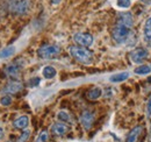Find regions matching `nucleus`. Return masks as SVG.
I'll list each match as a JSON object with an SVG mask.
<instances>
[{"instance_id": "obj_1", "label": "nucleus", "mask_w": 151, "mask_h": 142, "mask_svg": "<svg viewBox=\"0 0 151 142\" xmlns=\"http://www.w3.org/2000/svg\"><path fill=\"white\" fill-rule=\"evenodd\" d=\"M70 55L75 58L77 62L83 63V64H91L93 62V53L85 48V47H77L73 46L70 48Z\"/></svg>"}, {"instance_id": "obj_2", "label": "nucleus", "mask_w": 151, "mask_h": 142, "mask_svg": "<svg viewBox=\"0 0 151 142\" xmlns=\"http://www.w3.org/2000/svg\"><path fill=\"white\" fill-rule=\"evenodd\" d=\"M130 33H132V27H128L123 23L116 22V25L113 28V32H112V36L117 44H123L129 40Z\"/></svg>"}, {"instance_id": "obj_3", "label": "nucleus", "mask_w": 151, "mask_h": 142, "mask_svg": "<svg viewBox=\"0 0 151 142\" xmlns=\"http://www.w3.org/2000/svg\"><path fill=\"white\" fill-rule=\"evenodd\" d=\"M7 9L15 15H24L30 9L29 0H7Z\"/></svg>"}, {"instance_id": "obj_4", "label": "nucleus", "mask_w": 151, "mask_h": 142, "mask_svg": "<svg viewBox=\"0 0 151 142\" xmlns=\"http://www.w3.org/2000/svg\"><path fill=\"white\" fill-rule=\"evenodd\" d=\"M60 47L57 44H43L37 49V56L43 59H51L60 54Z\"/></svg>"}, {"instance_id": "obj_5", "label": "nucleus", "mask_w": 151, "mask_h": 142, "mask_svg": "<svg viewBox=\"0 0 151 142\" xmlns=\"http://www.w3.org/2000/svg\"><path fill=\"white\" fill-rule=\"evenodd\" d=\"M95 121V115L94 113H92L91 111H84L81 114H80V118H79V122L83 126V128L85 130H90Z\"/></svg>"}, {"instance_id": "obj_6", "label": "nucleus", "mask_w": 151, "mask_h": 142, "mask_svg": "<svg viewBox=\"0 0 151 142\" xmlns=\"http://www.w3.org/2000/svg\"><path fill=\"white\" fill-rule=\"evenodd\" d=\"M21 69H22V64H20L19 61H15L13 63L7 64V67L5 68V73L11 79H18L21 73Z\"/></svg>"}, {"instance_id": "obj_7", "label": "nucleus", "mask_w": 151, "mask_h": 142, "mask_svg": "<svg viewBox=\"0 0 151 142\" xmlns=\"http://www.w3.org/2000/svg\"><path fill=\"white\" fill-rule=\"evenodd\" d=\"M73 41L80 47H90L93 44V36L88 33H76L73 35Z\"/></svg>"}, {"instance_id": "obj_8", "label": "nucleus", "mask_w": 151, "mask_h": 142, "mask_svg": "<svg viewBox=\"0 0 151 142\" xmlns=\"http://www.w3.org/2000/svg\"><path fill=\"white\" fill-rule=\"evenodd\" d=\"M149 56V51L145 48H136L134 49L132 53L129 54L130 61L132 63H142L144 59H147Z\"/></svg>"}, {"instance_id": "obj_9", "label": "nucleus", "mask_w": 151, "mask_h": 142, "mask_svg": "<svg viewBox=\"0 0 151 142\" xmlns=\"http://www.w3.org/2000/svg\"><path fill=\"white\" fill-rule=\"evenodd\" d=\"M70 132V126L65 122L58 121L51 126V133L56 136H64Z\"/></svg>"}, {"instance_id": "obj_10", "label": "nucleus", "mask_w": 151, "mask_h": 142, "mask_svg": "<svg viewBox=\"0 0 151 142\" xmlns=\"http://www.w3.org/2000/svg\"><path fill=\"white\" fill-rule=\"evenodd\" d=\"M22 90H23V84L21 82H19L18 79H11V82H8V84L4 89V92L6 94H15L21 92Z\"/></svg>"}, {"instance_id": "obj_11", "label": "nucleus", "mask_w": 151, "mask_h": 142, "mask_svg": "<svg viewBox=\"0 0 151 142\" xmlns=\"http://www.w3.org/2000/svg\"><path fill=\"white\" fill-rule=\"evenodd\" d=\"M142 133H143V126L134 127L129 132V134H128V136L126 139V142H137L139 140V136L142 135Z\"/></svg>"}, {"instance_id": "obj_12", "label": "nucleus", "mask_w": 151, "mask_h": 142, "mask_svg": "<svg viewBox=\"0 0 151 142\" xmlns=\"http://www.w3.org/2000/svg\"><path fill=\"white\" fill-rule=\"evenodd\" d=\"M57 119L62 122H65L68 125H73L75 124V118L73 115L69 112V111H65V109H60L58 113H57Z\"/></svg>"}, {"instance_id": "obj_13", "label": "nucleus", "mask_w": 151, "mask_h": 142, "mask_svg": "<svg viewBox=\"0 0 151 142\" xmlns=\"http://www.w3.org/2000/svg\"><path fill=\"white\" fill-rule=\"evenodd\" d=\"M28 126H29V117L28 115H20L13 121V127L17 129H26Z\"/></svg>"}, {"instance_id": "obj_14", "label": "nucleus", "mask_w": 151, "mask_h": 142, "mask_svg": "<svg viewBox=\"0 0 151 142\" xmlns=\"http://www.w3.org/2000/svg\"><path fill=\"white\" fill-rule=\"evenodd\" d=\"M116 22H120V23H123L128 27H132V23H134V20H132V13L129 12H122L117 15V21Z\"/></svg>"}, {"instance_id": "obj_15", "label": "nucleus", "mask_w": 151, "mask_h": 142, "mask_svg": "<svg viewBox=\"0 0 151 142\" xmlns=\"http://www.w3.org/2000/svg\"><path fill=\"white\" fill-rule=\"evenodd\" d=\"M101 96H102V90L100 89V88H98V86L88 90L87 93H86V97H87V99H90V100H96V99H99Z\"/></svg>"}, {"instance_id": "obj_16", "label": "nucleus", "mask_w": 151, "mask_h": 142, "mask_svg": "<svg viewBox=\"0 0 151 142\" xmlns=\"http://www.w3.org/2000/svg\"><path fill=\"white\" fill-rule=\"evenodd\" d=\"M144 41L148 46L151 47V17L147 20L144 25Z\"/></svg>"}, {"instance_id": "obj_17", "label": "nucleus", "mask_w": 151, "mask_h": 142, "mask_svg": "<svg viewBox=\"0 0 151 142\" xmlns=\"http://www.w3.org/2000/svg\"><path fill=\"white\" fill-rule=\"evenodd\" d=\"M15 53V47L14 46H8V47H5L4 49L0 50V58L1 59H5V58H9L11 56H13Z\"/></svg>"}, {"instance_id": "obj_18", "label": "nucleus", "mask_w": 151, "mask_h": 142, "mask_svg": "<svg viewBox=\"0 0 151 142\" xmlns=\"http://www.w3.org/2000/svg\"><path fill=\"white\" fill-rule=\"evenodd\" d=\"M129 78V72H120V73H116L111 76L109 80L112 83H120V82H124Z\"/></svg>"}, {"instance_id": "obj_19", "label": "nucleus", "mask_w": 151, "mask_h": 142, "mask_svg": "<svg viewBox=\"0 0 151 142\" xmlns=\"http://www.w3.org/2000/svg\"><path fill=\"white\" fill-rule=\"evenodd\" d=\"M42 75H43V77H44L45 79H52L54 77H56L57 71L54 67L48 65V67H45V68L42 70Z\"/></svg>"}, {"instance_id": "obj_20", "label": "nucleus", "mask_w": 151, "mask_h": 142, "mask_svg": "<svg viewBox=\"0 0 151 142\" xmlns=\"http://www.w3.org/2000/svg\"><path fill=\"white\" fill-rule=\"evenodd\" d=\"M13 103V98L11 94H4L1 98H0V105L4 107H8L12 105Z\"/></svg>"}, {"instance_id": "obj_21", "label": "nucleus", "mask_w": 151, "mask_h": 142, "mask_svg": "<svg viewBox=\"0 0 151 142\" xmlns=\"http://www.w3.org/2000/svg\"><path fill=\"white\" fill-rule=\"evenodd\" d=\"M30 134H32V132L29 130V129H23L22 130V134L19 136V139H18V141L17 142H28L29 140V138H30Z\"/></svg>"}, {"instance_id": "obj_22", "label": "nucleus", "mask_w": 151, "mask_h": 142, "mask_svg": "<svg viewBox=\"0 0 151 142\" xmlns=\"http://www.w3.org/2000/svg\"><path fill=\"white\" fill-rule=\"evenodd\" d=\"M151 71V68L149 65H139L135 69V73L137 75H148Z\"/></svg>"}, {"instance_id": "obj_23", "label": "nucleus", "mask_w": 151, "mask_h": 142, "mask_svg": "<svg viewBox=\"0 0 151 142\" xmlns=\"http://www.w3.org/2000/svg\"><path fill=\"white\" fill-rule=\"evenodd\" d=\"M48 140H49V134H48V132H47V130H42V132L38 134V136L36 138L35 142H48Z\"/></svg>"}, {"instance_id": "obj_24", "label": "nucleus", "mask_w": 151, "mask_h": 142, "mask_svg": "<svg viewBox=\"0 0 151 142\" xmlns=\"http://www.w3.org/2000/svg\"><path fill=\"white\" fill-rule=\"evenodd\" d=\"M40 82H41V79L38 78V77H33L32 79H29L28 80V86L29 88H35V86H37L38 84H40Z\"/></svg>"}, {"instance_id": "obj_25", "label": "nucleus", "mask_w": 151, "mask_h": 142, "mask_svg": "<svg viewBox=\"0 0 151 142\" xmlns=\"http://www.w3.org/2000/svg\"><path fill=\"white\" fill-rule=\"evenodd\" d=\"M132 5L130 0H117V6L121 8H128Z\"/></svg>"}, {"instance_id": "obj_26", "label": "nucleus", "mask_w": 151, "mask_h": 142, "mask_svg": "<svg viewBox=\"0 0 151 142\" xmlns=\"http://www.w3.org/2000/svg\"><path fill=\"white\" fill-rule=\"evenodd\" d=\"M151 117V96L149 97L148 101H147V118Z\"/></svg>"}, {"instance_id": "obj_27", "label": "nucleus", "mask_w": 151, "mask_h": 142, "mask_svg": "<svg viewBox=\"0 0 151 142\" xmlns=\"http://www.w3.org/2000/svg\"><path fill=\"white\" fill-rule=\"evenodd\" d=\"M4 136H5V130H4L2 127H0V140H2Z\"/></svg>"}, {"instance_id": "obj_28", "label": "nucleus", "mask_w": 151, "mask_h": 142, "mask_svg": "<svg viewBox=\"0 0 151 142\" xmlns=\"http://www.w3.org/2000/svg\"><path fill=\"white\" fill-rule=\"evenodd\" d=\"M50 1H51L52 5H58V4H60L62 0H50Z\"/></svg>"}, {"instance_id": "obj_29", "label": "nucleus", "mask_w": 151, "mask_h": 142, "mask_svg": "<svg viewBox=\"0 0 151 142\" xmlns=\"http://www.w3.org/2000/svg\"><path fill=\"white\" fill-rule=\"evenodd\" d=\"M148 142H151V126H150V130H149V136H148Z\"/></svg>"}, {"instance_id": "obj_30", "label": "nucleus", "mask_w": 151, "mask_h": 142, "mask_svg": "<svg viewBox=\"0 0 151 142\" xmlns=\"http://www.w3.org/2000/svg\"><path fill=\"white\" fill-rule=\"evenodd\" d=\"M6 142H13V141H6Z\"/></svg>"}, {"instance_id": "obj_31", "label": "nucleus", "mask_w": 151, "mask_h": 142, "mask_svg": "<svg viewBox=\"0 0 151 142\" xmlns=\"http://www.w3.org/2000/svg\"><path fill=\"white\" fill-rule=\"evenodd\" d=\"M150 68H151V67H150Z\"/></svg>"}]
</instances>
